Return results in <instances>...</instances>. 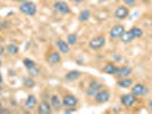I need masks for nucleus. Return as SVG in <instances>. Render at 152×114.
<instances>
[{
	"instance_id": "nucleus-1",
	"label": "nucleus",
	"mask_w": 152,
	"mask_h": 114,
	"mask_svg": "<svg viewBox=\"0 0 152 114\" xmlns=\"http://www.w3.org/2000/svg\"><path fill=\"white\" fill-rule=\"evenodd\" d=\"M19 12L24 15L27 16H35V14L38 12V8L37 5L33 2V1H25V2H22L20 6H19Z\"/></svg>"
},
{
	"instance_id": "nucleus-2",
	"label": "nucleus",
	"mask_w": 152,
	"mask_h": 114,
	"mask_svg": "<svg viewBox=\"0 0 152 114\" xmlns=\"http://www.w3.org/2000/svg\"><path fill=\"white\" fill-rule=\"evenodd\" d=\"M104 44H106V37L103 34L93 37L89 41V47L92 50H99L104 47Z\"/></svg>"
},
{
	"instance_id": "nucleus-3",
	"label": "nucleus",
	"mask_w": 152,
	"mask_h": 114,
	"mask_svg": "<svg viewBox=\"0 0 152 114\" xmlns=\"http://www.w3.org/2000/svg\"><path fill=\"white\" fill-rule=\"evenodd\" d=\"M110 91L107 90V89H100L94 96V101L98 103V104H104V103H107V101H110Z\"/></svg>"
},
{
	"instance_id": "nucleus-4",
	"label": "nucleus",
	"mask_w": 152,
	"mask_h": 114,
	"mask_svg": "<svg viewBox=\"0 0 152 114\" xmlns=\"http://www.w3.org/2000/svg\"><path fill=\"white\" fill-rule=\"evenodd\" d=\"M53 9L60 15H68V14H70V8L68 6V4L66 1H63V0L56 1L53 4Z\"/></svg>"
},
{
	"instance_id": "nucleus-5",
	"label": "nucleus",
	"mask_w": 152,
	"mask_h": 114,
	"mask_svg": "<svg viewBox=\"0 0 152 114\" xmlns=\"http://www.w3.org/2000/svg\"><path fill=\"white\" fill-rule=\"evenodd\" d=\"M131 93L136 97H143L149 93V88L143 83H135L132 86V91Z\"/></svg>"
},
{
	"instance_id": "nucleus-6",
	"label": "nucleus",
	"mask_w": 152,
	"mask_h": 114,
	"mask_svg": "<svg viewBox=\"0 0 152 114\" xmlns=\"http://www.w3.org/2000/svg\"><path fill=\"white\" fill-rule=\"evenodd\" d=\"M121 103L125 107H132L136 103V96H134L132 93L129 94H124L121 96Z\"/></svg>"
},
{
	"instance_id": "nucleus-7",
	"label": "nucleus",
	"mask_w": 152,
	"mask_h": 114,
	"mask_svg": "<svg viewBox=\"0 0 152 114\" xmlns=\"http://www.w3.org/2000/svg\"><path fill=\"white\" fill-rule=\"evenodd\" d=\"M102 88H103L102 83H100L99 81H96V80H93V81L90 82L89 87H88V89H86V95L91 96V97H94L95 94Z\"/></svg>"
},
{
	"instance_id": "nucleus-8",
	"label": "nucleus",
	"mask_w": 152,
	"mask_h": 114,
	"mask_svg": "<svg viewBox=\"0 0 152 114\" xmlns=\"http://www.w3.org/2000/svg\"><path fill=\"white\" fill-rule=\"evenodd\" d=\"M125 31H126V29H125L124 25H121V24L115 25L109 30V37L111 39H118V38H121V34Z\"/></svg>"
},
{
	"instance_id": "nucleus-9",
	"label": "nucleus",
	"mask_w": 152,
	"mask_h": 114,
	"mask_svg": "<svg viewBox=\"0 0 152 114\" xmlns=\"http://www.w3.org/2000/svg\"><path fill=\"white\" fill-rule=\"evenodd\" d=\"M78 104L77 97L74 95H66L63 98V105L65 107H75Z\"/></svg>"
},
{
	"instance_id": "nucleus-10",
	"label": "nucleus",
	"mask_w": 152,
	"mask_h": 114,
	"mask_svg": "<svg viewBox=\"0 0 152 114\" xmlns=\"http://www.w3.org/2000/svg\"><path fill=\"white\" fill-rule=\"evenodd\" d=\"M129 15V10L126 6H118L116 8L114 13V16L117 19H125Z\"/></svg>"
},
{
	"instance_id": "nucleus-11",
	"label": "nucleus",
	"mask_w": 152,
	"mask_h": 114,
	"mask_svg": "<svg viewBox=\"0 0 152 114\" xmlns=\"http://www.w3.org/2000/svg\"><path fill=\"white\" fill-rule=\"evenodd\" d=\"M47 62L50 65H57L61 62V55H60V51L58 53L57 50H52L49 54V56L47 58Z\"/></svg>"
},
{
	"instance_id": "nucleus-12",
	"label": "nucleus",
	"mask_w": 152,
	"mask_h": 114,
	"mask_svg": "<svg viewBox=\"0 0 152 114\" xmlns=\"http://www.w3.org/2000/svg\"><path fill=\"white\" fill-rule=\"evenodd\" d=\"M37 112L39 114H50L52 112V107H51V104H49L47 101H40V104L37 107Z\"/></svg>"
},
{
	"instance_id": "nucleus-13",
	"label": "nucleus",
	"mask_w": 152,
	"mask_h": 114,
	"mask_svg": "<svg viewBox=\"0 0 152 114\" xmlns=\"http://www.w3.org/2000/svg\"><path fill=\"white\" fill-rule=\"evenodd\" d=\"M56 46H57L58 50L60 51L61 54H65V55L69 54L70 46L67 44V41H65L63 39H58L57 41H56Z\"/></svg>"
},
{
	"instance_id": "nucleus-14",
	"label": "nucleus",
	"mask_w": 152,
	"mask_h": 114,
	"mask_svg": "<svg viewBox=\"0 0 152 114\" xmlns=\"http://www.w3.org/2000/svg\"><path fill=\"white\" fill-rule=\"evenodd\" d=\"M81 76H82L81 71L73 70V71H69L68 73H66V74H65V80H66V81H68V82H73V81L78 80Z\"/></svg>"
},
{
	"instance_id": "nucleus-15",
	"label": "nucleus",
	"mask_w": 152,
	"mask_h": 114,
	"mask_svg": "<svg viewBox=\"0 0 152 114\" xmlns=\"http://www.w3.org/2000/svg\"><path fill=\"white\" fill-rule=\"evenodd\" d=\"M118 70H119V67L116 66V65L113 63H108L102 67V72H103V73H107L109 76H116Z\"/></svg>"
},
{
	"instance_id": "nucleus-16",
	"label": "nucleus",
	"mask_w": 152,
	"mask_h": 114,
	"mask_svg": "<svg viewBox=\"0 0 152 114\" xmlns=\"http://www.w3.org/2000/svg\"><path fill=\"white\" fill-rule=\"evenodd\" d=\"M50 104H51V107L55 108L56 111H59L60 108L63 107V99L59 97L58 95H52L50 98Z\"/></svg>"
},
{
	"instance_id": "nucleus-17",
	"label": "nucleus",
	"mask_w": 152,
	"mask_h": 114,
	"mask_svg": "<svg viewBox=\"0 0 152 114\" xmlns=\"http://www.w3.org/2000/svg\"><path fill=\"white\" fill-rule=\"evenodd\" d=\"M132 73H133V69L132 67H129V66H123V67H119V70H118L116 76H118L119 79H121V78H127L128 76H131Z\"/></svg>"
},
{
	"instance_id": "nucleus-18",
	"label": "nucleus",
	"mask_w": 152,
	"mask_h": 114,
	"mask_svg": "<svg viewBox=\"0 0 152 114\" xmlns=\"http://www.w3.org/2000/svg\"><path fill=\"white\" fill-rule=\"evenodd\" d=\"M37 104H38V99H37L35 96L34 95L27 96V98H26V101H25V107L27 108V110H33V108H35Z\"/></svg>"
},
{
	"instance_id": "nucleus-19",
	"label": "nucleus",
	"mask_w": 152,
	"mask_h": 114,
	"mask_svg": "<svg viewBox=\"0 0 152 114\" xmlns=\"http://www.w3.org/2000/svg\"><path fill=\"white\" fill-rule=\"evenodd\" d=\"M117 84L121 87V88H129L134 84V81L132 78H121L118 80Z\"/></svg>"
},
{
	"instance_id": "nucleus-20",
	"label": "nucleus",
	"mask_w": 152,
	"mask_h": 114,
	"mask_svg": "<svg viewBox=\"0 0 152 114\" xmlns=\"http://www.w3.org/2000/svg\"><path fill=\"white\" fill-rule=\"evenodd\" d=\"M91 17V12H90L89 9H83L81 13L78 14V21L80 22H83V23H85V22H88Z\"/></svg>"
},
{
	"instance_id": "nucleus-21",
	"label": "nucleus",
	"mask_w": 152,
	"mask_h": 114,
	"mask_svg": "<svg viewBox=\"0 0 152 114\" xmlns=\"http://www.w3.org/2000/svg\"><path fill=\"white\" fill-rule=\"evenodd\" d=\"M119 39H121V40L123 41V42H124V44H128V42L133 41V40H134L135 38H134L133 34L131 33V31L128 30V31H125V32H124V33L121 34V37Z\"/></svg>"
},
{
	"instance_id": "nucleus-22",
	"label": "nucleus",
	"mask_w": 152,
	"mask_h": 114,
	"mask_svg": "<svg viewBox=\"0 0 152 114\" xmlns=\"http://www.w3.org/2000/svg\"><path fill=\"white\" fill-rule=\"evenodd\" d=\"M131 33L134 36V38H142L143 37V30L141 29V27H139V26H133L131 30Z\"/></svg>"
},
{
	"instance_id": "nucleus-23",
	"label": "nucleus",
	"mask_w": 152,
	"mask_h": 114,
	"mask_svg": "<svg viewBox=\"0 0 152 114\" xmlns=\"http://www.w3.org/2000/svg\"><path fill=\"white\" fill-rule=\"evenodd\" d=\"M23 84L25 86L26 88H33L35 86V81L32 79V76H25L23 78Z\"/></svg>"
},
{
	"instance_id": "nucleus-24",
	"label": "nucleus",
	"mask_w": 152,
	"mask_h": 114,
	"mask_svg": "<svg viewBox=\"0 0 152 114\" xmlns=\"http://www.w3.org/2000/svg\"><path fill=\"white\" fill-rule=\"evenodd\" d=\"M77 40H78V38H77V34H75V33H70V34H68L67 36V44H69V46H75L76 44H77Z\"/></svg>"
},
{
	"instance_id": "nucleus-25",
	"label": "nucleus",
	"mask_w": 152,
	"mask_h": 114,
	"mask_svg": "<svg viewBox=\"0 0 152 114\" xmlns=\"http://www.w3.org/2000/svg\"><path fill=\"white\" fill-rule=\"evenodd\" d=\"M7 51H8L9 54H12V55H16L19 51V48L16 44H9L7 46Z\"/></svg>"
},
{
	"instance_id": "nucleus-26",
	"label": "nucleus",
	"mask_w": 152,
	"mask_h": 114,
	"mask_svg": "<svg viewBox=\"0 0 152 114\" xmlns=\"http://www.w3.org/2000/svg\"><path fill=\"white\" fill-rule=\"evenodd\" d=\"M23 64H24V66L26 67V70H31V69H33L34 66H37L35 62H34L33 59H31V58H24Z\"/></svg>"
},
{
	"instance_id": "nucleus-27",
	"label": "nucleus",
	"mask_w": 152,
	"mask_h": 114,
	"mask_svg": "<svg viewBox=\"0 0 152 114\" xmlns=\"http://www.w3.org/2000/svg\"><path fill=\"white\" fill-rule=\"evenodd\" d=\"M27 72H28V74L31 76H38L40 74V69H39L38 66H34L31 70H27Z\"/></svg>"
},
{
	"instance_id": "nucleus-28",
	"label": "nucleus",
	"mask_w": 152,
	"mask_h": 114,
	"mask_svg": "<svg viewBox=\"0 0 152 114\" xmlns=\"http://www.w3.org/2000/svg\"><path fill=\"white\" fill-rule=\"evenodd\" d=\"M124 1V4L128 7H134L136 5V0H123Z\"/></svg>"
},
{
	"instance_id": "nucleus-29",
	"label": "nucleus",
	"mask_w": 152,
	"mask_h": 114,
	"mask_svg": "<svg viewBox=\"0 0 152 114\" xmlns=\"http://www.w3.org/2000/svg\"><path fill=\"white\" fill-rule=\"evenodd\" d=\"M74 112H76V107H67L64 111V113H74Z\"/></svg>"
},
{
	"instance_id": "nucleus-30",
	"label": "nucleus",
	"mask_w": 152,
	"mask_h": 114,
	"mask_svg": "<svg viewBox=\"0 0 152 114\" xmlns=\"http://www.w3.org/2000/svg\"><path fill=\"white\" fill-rule=\"evenodd\" d=\"M5 50H6V48H5L2 44H0V56H2V55L5 54Z\"/></svg>"
},
{
	"instance_id": "nucleus-31",
	"label": "nucleus",
	"mask_w": 152,
	"mask_h": 114,
	"mask_svg": "<svg viewBox=\"0 0 152 114\" xmlns=\"http://www.w3.org/2000/svg\"><path fill=\"white\" fill-rule=\"evenodd\" d=\"M148 106H149V108L152 111V99H151V101H149V103H148Z\"/></svg>"
},
{
	"instance_id": "nucleus-32",
	"label": "nucleus",
	"mask_w": 152,
	"mask_h": 114,
	"mask_svg": "<svg viewBox=\"0 0 152 114\" xmlns=\"http://www.w3.org/2000/svg\"><path fill=\"white\" fill-rule=\"evenodd\" d=\"M73 2H75V4H80V2H82V0H72Z\"/></svg>"
},
{
	"instance_id": "nucleus-33",
	"label": "nucleus",
	"mask_w": 152,
	"mask_h": 114,
	"mask_svg": "<svg viewBox=\"0 0 152 114\" xmlns=\"http://www.w3.org/2000/svg\"><path fill=\"white\" fill-rule=\"evenodd\" d=\"M4 82V78H2V74L0 73V83H2Z\"/></svg>"
},
{
	"instance_id": "nucleus-34",
	"label": "nucleus",
	"mask_w": 152,
	"mask_h": 114,
	"mask_svg": "<svg viewBox=\"0 0 152 114\" xmlns=\"http://www.w3.org/2000/svg\"><path fill=\"white\" fill-rule=\"evenodd\" d=\"M2 27H4V24H2V23H1V22H0V31H1V30H2Z\"/></svg>"
},
{
	"instance_id": "nucleus-35",
	"label": "nucleus",
	"mask_w": 152,
	"mask_h": 114,
	"mask_svg": "<svg viewBox=\"0 0 152 114\" xmlns=\"http://www.w3.org/2000/svg\"><path fill=\"white\" fill-rule=\"evenodd\" d=\"M17 1H19L22 4V2H25V1H28V0H17Z\"/></svg>"
},
{
	"instance_id": "nucleus-36",
	"label": "nucleus",
	"mask_w": 152,
	"mask_h": 114,
	"mask_svg": "<svg viewBox=\"0 0 152 114\" xmlns=\"http://www.w3.org/2000/svg\"><path fill=\"white\" fill-rule=\"evenodd\" d=\"M1 66H2V61L0 59V67H1Z\"/></svg>"
},
{
	"instance_id": "nucleus-37",
	"label": "nucleus",
	"mask_w": 152,
	"mask_h": 114,
	"mask_svg": "<svg viewBox=\"0 0 152 114\" xmlns=\"http://www.w3.org/2000/svg\"><path fill=\"white\" fill-rule=\"evenodd\" d=\"M2 91V87H1V83H0V93Z\"/></svg>"
},
{
	"instance_id": "nucleus-38",
	"label": "nucleus",
	"mask_w": 152,
	"mask_h": 114,
	"mask_svg": "<svg viewBox=\"0 0 152 114\" xmlns=\"http://www.w3.org/2000/svg\"><path fill=\"white\" fill-rule=\"evenodd\" d=\"M2 108V104H1V101H0V110Z\"/></svg>"
}]
</instances>
